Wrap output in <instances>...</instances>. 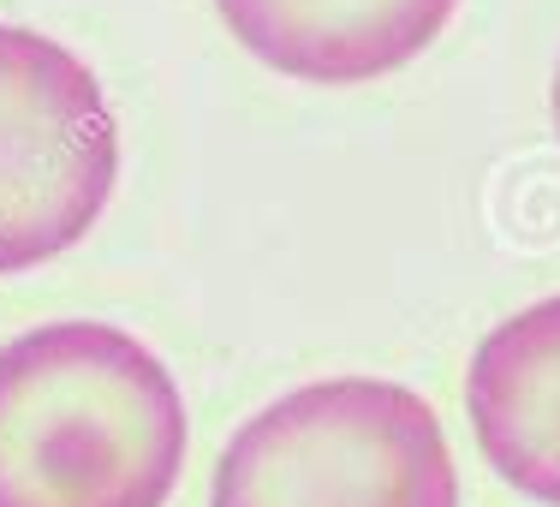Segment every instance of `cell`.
Here are the masks:
<instances>
[{
	"mask_svg": "<svg viewBox=\"0 0 560 507\" xmlns=\"http://www.w3.org/2000/svg\"><path fill=\"white\" fill-rule=\"evenodd\" d=\"M191 424L173 370L114 323L0 346V507H167Z\"/></svg>",
	"mask_w": 560,
	"mask_h": 507,
	"instance_id": "6da1fadb",
	"label": "cell"
},
{
	"mask_svg": "<svg viewBox=\"0 0 560 507\" xmlns=\"http://www.w3.org/2000/svg\"><path fill=\"white\" fill-rule=\"evenodd\" d=\"M209 507H459V465L418 389L328 377L238 424Z\"/></svg>",
	"mask_w": 560,
	"mask_h": 507,
	"instance_id": "7a4b0ae2",
	"label": "cell"
},
{
	"mask_svg": "<svg viewBox=\"0 0 560 507\" xmlns=\"http://www.w3.org/2000/svg\"><path fill=\"white\" fill-rule=\"evenodd\" d=\"M119 180L108 90L66 43L0 24V275L72 251Z\"/></svg>",
	"mask_w": 560,
	"mask_h": 507,
	"instance_id": "3957f363",
	"label": "cell"
},
{
	"mask_svg": "<svg viewBox=\"0 0 560 507\" xmlns=\"http://www.w3.org/2000/svg\"><path fill=\"white\" fill-rule=\"evenodd\" d=\"M465 412L506 489L560 507V292L501 316L465 365Z\"/></svg>",
	"mask_w": 560,
	"mask_h": 507,
	"instance_id": "277c9868",
	"label": "cell"
},
{
	"mask_svg": "<svg viewBox=\"0 0 560 507\" xmlns=\"http://www.w3.org/2000/svg\"><path fill=\"white\" fill-rule=\"evenodd\" d=\"M226 31L299 84H370L411 66L459 0H215Z\"/></svg>",
	"mask_w": 560,
	"mask_h": 507,
	"instance_id": "5b68a950",
	"label": "cell"
},
{
	"mask_svg": "<svg viewBox=\"0 0 560 507\" xmlns=\"http://www.w3.org/2000/svg\"><path fill=\"white\" fill-rule=\"evenodd\" d=\"M555 131H560V66H555Z\"/></svg>",
	"mask_w": 560,
	"mask_h": 507,
	"instance_id": "8992f818",
	"label": "cell"
}]
</instances>
